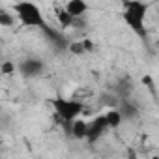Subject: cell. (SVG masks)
<instances>
[{"instance_id": "cell-1", "label": "cell", "mask_w": 159, "mask_h": 159, "mask_svg": "<svg viewBox=\"0 0 159 159\" xmlns=\"http://www.w3.org/2000/svg\"><path fill=\"white\" fill-rule=\"evenodd\" d=\"M124 6V23L140 38V39H146L148 38V32H146V13H148V8L150 4L146 2H140V0H125L122 4Z\"/></svg>"}, {"instance_id": "cell-2", "label": "cell", "mask_w": 159, "mask_h": 159, "mask_svg": "<svg viewBox=\"0 0 159 159\" xmlns=\"http://www.w3.org/2000/svg\"><path fill=\"white\" fill-rule=\"evenodd\" d=\"M51 105L56 112V118H60L62 125L66 127L67 133H71V125L75 120H79L84 112V103L79 99H66V98H54L51 99Z\"/></svg>"}, {"instance_id": "cell-3", "label": "cell", "mask_w": 159, "mask_h": 159, "mask_svg": "<svg viewBox=\"0 0 159 159\" xmlns=\"http://www.w3.org/2000/svg\"><path fill=\"white\" fill-rule=\"evenodd\" d=\"M13 13L19 19V23L26 28H41L43 30L47 26L39 6L34 4V2H17V4H13Z\"/></svg>"}, {"instance_id": "cell-4", "label": "cell", "mask_w": 159, "mask_h": 159, "mask_svg": "<svg viewBox=\"0 0 159 159\" xmlns=\"http://www.w3.org/2000/svg\"><path fill=\"white\" fill-rule=\"evenodd\" d=\"M107 129H111V127H109V122H107V116H105V114L96 116V118L88 124V135H86V140H88L90 144H96V142L105 135Z\"/></svg>"}, {"instance_id": "cell-5", "label": "cell", "mask_w": 159, "mask_h": 159, "mask_svg": "<svg viewBox=\"0 0 159 159\" xmlns=\"http://www.w3.org/2000/svg\"><path fill=\"white\" fill-rule=\"evenodd\" d=\"M17 69H19V73L23 77L36 79V77H39L45 71V64L39 58H25V60H21V64L17 66Z\"/></svg>"}, {"instance_id": "cell-6", "label": "cell", "mask_w": 159, "mask_h": 159, "mask_svg": "<svg viewBox=\"0 0 159 159\" xmlns=\"http://www.w3.org/2000/svg\"><path fill=\"white\" fill-rule=\"evenodd\" d=\"M41 32H43V34H45V38H47L54 47H58V49H67V47H69V43H71V41H67V39H66V36H64L60 30H54V28H51L49 25H47Z\"/></svg>"}, {"instance_id": "cell-7", "label": "cell", "mask_w": 159, "mask_h": 159, "mask_svg": "<svg viewBox=\"0 0 159 159\" xmlns=\"http://www.w3.org/2000/svg\"><path fill=\"white\" fill-rule=\"evenodd\" d=\"M66 11L75 19V17H84V13L90 10V6L84 2V0H69V2L64 6Z\"/></svg>"}, {"instance_id": "cell-8", "label": "cell", "mask_w": 159, "mask_h": 159, "mask_svg": "<svg viewBox=\"0 0 159 159\" xmlns=\"http://www.w3.org/2000/svg\"><path fill=\"white\" fill-rule=\"evenodd\" d=\"M118 111H120V114L124 116V120H133V118L139 114V107H137V103H133L131 99H122Z\"/></svg>"}, {"instance_id": "cell-9", "label": "cell", "mask_w": 159, "mask_h": 159, "mask_svg": "<svg viewBox=\"0 0 159 159\" xmlns=\"http://www.w3.org/2000/svg\"><path fill=\"white\" fill-rule=\"evenodd\" d=\"M73 139L77 140H86V135H88V122L84 120H75L73 125H71V133H69Z\"/></svg>"}, {"instance_id": "cell-10", "label": "cell", "mask_w": 159, "mask_h": 159, "mask_svg": "<svg viewBox=\"0 0 159 159\" xmlns=\"http://www.w3.org/2000/svg\"><path fill=\"white\" fill-rule=\"evenodd\" d=\"M54 11H56V19L60 23V28H73V17L66 11L64 6H54Z\"/></svg>"}, {"instance_id": "cell-11", "label": "cell", "mask_w": 159, "mask_h": 159, "mask_svg": "<svg viewBox=\"0 0 159 159\" xmlns=\"http://www.w3.org/2000/svg\"><path fill=\"white\" fill-rule=\"evenodd\" d=\"M99 103L103 105V107H109V109H118L120 107V98L112 92V94H101L99 96Z\"/></svg>"}, {"instance_id": "cell-12", "label": "cell", "mask_w": 159, "mask_h": 159, "mask_svg": "<svg viewBox=\"0 0 159 159\" xmlns=\"http://www.w3.org/2000/svg\"><path fill=\"white\" fill-rule=\"evenodd\" d=\"M105 116H107V122H109V127H111V129L120 127V124L124 122V116L120 114V111H118V109H111Z\"/></svg>"}, {"instance_id": "cell-13", "label": "cell", "mask_w": 159, "mask_h": 159, "mask_svg": "<svg viewBox=\"0 0 159 159\" xmlns=\"http://www.w3.org/2000/svg\"><path fill=\"white\" fill-rule=\"evenodd\" d=\"M15 25V15H11L10 11H6L4 8H0V26L4 28H11Z\"/></svg>"}, {"instance_id": "cell-14", "label": "cell", "mask_w": 159, "mask_h": 159, "mask_svg": "<svg viewBox=\"0 0 159 159\" xmlns=\"http://www.w3.org/2000/svg\"><path fill=\"white\" fill-rule=\"evenodd\" d=\"M67 51H69L71 54H75V56H83V54H86L84 43H83V41H71L69 47H67Z\"/></svg>"}, {"instance_id": "cell-15", "label": "cell", "mask_w": 159, "mask_h": 159, "mask_svg": "<svg viewBox=\"0 0 159 159\" xmlns=\"http://www.w3.org/2000/svg\"><path fill=\"white\" fill-rule=\"evenodd\" d=\"M0 73H2V75H13L15 73V64L11 62V60H4L2 64H0Z\"/></svg>"}, {"instance_id": "cell-16", "label": "cell", "mask_w": 159, "mask_h": 159, "mask_svg": "<svg viewBox=\"0 0 159 159\" xmlns=\"http://www.w3.org/2000/svg\"><path fill=\"white\" fill-rule=\"evenodd\" d=\"M140 83H142V84H144V86L153 94V96H155V81H153V77H152V75H142Z\"/></svg>"}, {"instance_id": "cell-17", "label": "cell", "mask_w": 159, "mask_h": 159, "mask_svg": "<svg viewBox=\"0 0 159 159\" xmlns=\"http://www.w3.org/2000/svg\"><path fill=\"white\" fill-rule=\"evenodd\" d=\"M73 28H77V30L86 28V19H84V17H75V19H73Z\"/></svg>"}, {"instance_id": "cell-18", "label": "cell", "mask_w": 159, "mask_h": 159, "mask_svg": "<svg viewBox=\"0 0 159 159\" xmlns=\"http://www.w3.org/2000/svg\"><path fill=\"white\" fill-rule=\"evenodd\" d=\"M83 43H84V51H86V52H92V51L96 49V45H94L92 39H83Z\"/></svg>"}, {"instance_id": "cell-19", "label": "cell", "mask_w": 159, "mask_h": 159, "mask_svg": "<svg viewBox=\"0 0 159 159\" xmlns=\"http://www.w3.org/2000/svg\"><path fill=\"white\" fill-rule=\"evenodd\" d=\"M127 159H139V155L133 148H127Z\"/></svg>"}, {"instance_id": "cell-20", "label": "cell", "mask_w": 159, "mask_h": 159, "mask_svg": "<svg viewBox=\"0 0 159 159\" xmlns=\"http://www.w3.org/2000/svg\"><path fill=\"white\" fill-rule=\"evenodd\" d=\"M152 159H159V157H152Z\"/></svg>"}]
</instances>
